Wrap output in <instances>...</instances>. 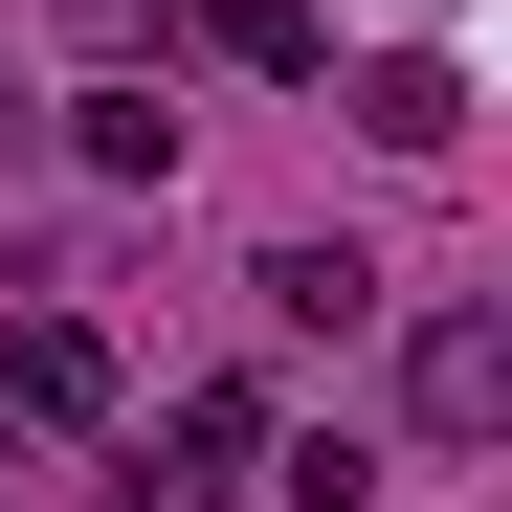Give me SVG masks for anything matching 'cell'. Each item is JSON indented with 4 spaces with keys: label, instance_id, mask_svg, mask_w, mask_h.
Masks as SVG:
<instances>
[{
    "label": "cell",
    "instance_id": "obj_1",
    "mask_svg": "<svg viewBox=\"0 0 512 512\" xmlns=\"http://www.w3.org/2000/svg\"><path fill=\"white\" fill-rule=\"evenodd\" d=\"M401 423H423V446H490V423H512V312H423L401 334Z\"/></svg>",
    "mask_w": 512,
    "mask_h": 512
},
{
    "label": "cell",
    "instance_id": "obj_2",
    "mask_svg": "<svg viewBox=\"0 0 512 512\" xmlns=\"http://www.w3.org/2000/svg\"><path fill=\"white\" fill-rule=\"evenodd\" d=\"M245 468H268V379H179V401H156V512H201V490H245Z\"/></svg>",
    "mask_w": 512,
    "mask_h": 512
},
{
    "label": "cell",
    "instance_id": "obj_3",
    "mask_svg": "<svg viewBox=\"0 0 512 512\" xmlns=\"http://www.w3.org/2000/svg\"><path fill=\"white\" fill-rule=\"evenodd\" d=\"M0 401H23V423H112V334L90 312H23V334H0Z\"/></svg>",
    "mask_w": 512,
    "mask_h": 512
},
{
    "label": "cell",
    "instance_id": "obj_4",
    "mask_svg": "<svg viewBox=\"0 0 512 512\" xmlns=\"http://www.w3.org/2000/svg\"><path fill=\"white\" fill-rule=\"evenodd\" d=\"M179 45L245 67V90H312V67H334V45H312V0H179Z\"/></svg>",
    "mask_w": 512,
    "mask_h": 512
},
{
    "label": "cell",
    "instance_id": "obj_5",
    "mask_svg": "<svg viewBox=\"0 0 512 512\" xmlns=\"http://www.w3.org/2000/svg\"><path fill=\"white\" fill-rule=\"evenodd\" d=\"M268 334H379V245H268Z\"/></svg>",
    "mask_w": 512,
    "mask_h": 512
},
{
    "label": "cell",
    "instance_id": "obj_6",
    "mask_svg": "<svg viewBox=\"0 0 512 512\" xmlns=\"http://www.w3.org/2000/svg\"><path fill=\"white\" fill-rule=\"evenodd\" d=\"M357 134H379V156H446V134H468V67H446V45L357 67Z\"/></svg>",
    "mask_w": 512,
    "mask_h": 512
},
{
    "label": "cell",
    "instance_id": "obj_7",
    "mask_svg": "<svg viewBox=\"0 0 512 512\" xmlns=\"http://www.w3.org/2000/svg\"><path fill=\"white\" fill-rule=\"evenodd\" d=\"M245 490H290V512H357V490H379V446H357V423H312V446H268Z\"/></svg>",
    "mask_w": 512,
    "mask_h": 512
},
{
    "label": "cell",
    "instance_id": "obj_8",
    "mask_svg": "<svg viewBox=\"0 0 512 512\" xmlns=\"http://www.w3.org/2000/svg\"><path fill=\"white\" fill-rule=\"evenodd\" d=\"M90 179H179V112H156V90H90Z\"/></svg>",
    "mask_w": 512,
    "mask_h": 512
}]
</instances>
